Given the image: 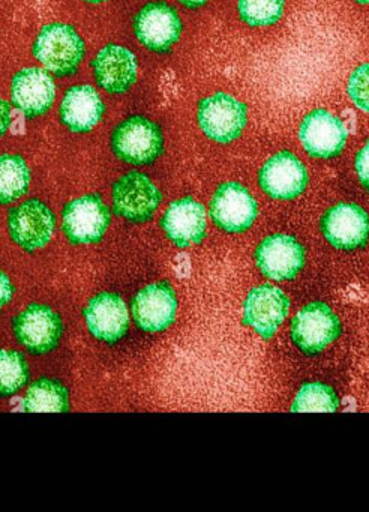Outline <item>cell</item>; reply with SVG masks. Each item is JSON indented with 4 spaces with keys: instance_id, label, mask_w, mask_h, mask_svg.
I'll return each instance as SVG.
<instances>
[{
    "instance_id": "cell-1",
    "label": "cell",
    "mask_w": 369,
    "mask_h": 512,
    "mask_svg": "<svg viewBox=\"0 0 369 512\" xmlns=\"http://www.w3.org/2000/svg\"><path fill=\"white\" fill-rule=\"evenodd\" d=\"M32 53L51 76L65 79L74 76L83 64L86 44L74 26L50 23L36 35Z\"/></svg>"
},
{
    "instance_id": "cell-32",
    "label": "cell",
    "mask_w": 369,
    "mask_h": 512,
    "mask_svg": "<svg viewBox=\"0 0 369 512\" xmlns=\"http://www.w3.org/2000/svg\"><path fill=\"white\" fill-rule=\"evenodd\" d=\"M83 2H86V4L89 5H101L105 4V2H108V0H83Z\"/></svg>"
},
{
    "instance_id": "cell-3",
    "label": "cell",
    "mask_w": 369,
    "mask_h": 512,
    "mask_svg": "<svg viewBox=\"0 0 369 512\" xmlns=\"http://www.w3.org/2000/svg\"><path fill=\"white\" fill-rule=\"evenodd\" d=\"M341 332V320L324 302L305 305L290 325L291 343L309 358L324 352L341 337Z\"/></svg>"
},
{
    "instance_id": "cell-14",
    "label": "cell",
    "mask_w": 369,
    "mask_h": 512,
    "mask_svg": "<svg viewBox=\"0 0 369 512\" xmlns=\"http://www.w3.org/2000/svg\"><path fill=\"white\" fill-rule=\"evenodd\" d=\"M290 299L279 287L261 284L249 290L243 302V323L270 340L290 313Z\"/></svg>"
},
{
    "instance_id": "cell-25",
    "label": "cell",
    "mask_w": 369,
    "mask_h": 512,
    "mask_svg": "<svg viewBox=\"0 0 369 512\" xmlns=\"http://www.w3.org/2000/svg\"><path fill=\"white\" fill-rule=\"evenodd\" d=\"M29 379V365L23 355L15 350H0V398L18 394Z\"/></svg>"
},
{
    "instance_id": "cell-13",
    "label": "cell",
    "mask_w": 369,
    "mask_h": 512,
    "mask_svg": "<svg viewBox=\"0 0 369 512\" xmlns=\"http://www.w3.org/2000/svg\"><path fill=\"white\" fill-rule=\"evenodd\" d=\"M305 260L303 245L284 233L267 236L255 250L258 271L273 281L294 280L302 272Z\"/></svg>"
},
{
    "instance_id": "cell-27",
    "label": "cell",
    "mask_w": 369,
    "mask_h": 512,
    "mask_svg": "<svg viewBox=\"0 0 369 512\" xmlns=\"http://www.w3.org/2000/svg\"><path fill=\"white\" fill-rule=\"evenodd\" d=\"M347 92L357 109L369 113V64L360 65L351 73Z\"/></svg>"
},
{
    "instance_id": "cell-23",
    "label": "cell",
    "mask_w": 369,
    "mask_h": 512,
    "mask_svg": "<svg viewBox=\"0 0 369 512\" xmlns=\"http://www.w3.org/2000/svg\"><path fill=\"white\" fill-rule=\"evenodd\" d=\"M29 166L21 155H0V205H12L26 196L30 187Z\"/></svg>"
},
{
    "instance_id": "cell-18",
    "label": "cell",
    "mask_w": 369,
    "mask_h": 512,
    "mask_svg": "<svg viewBox=\"0 0 369 512\" xmlns=\"http://www.w3.org/2000/svg\"><path fill=\"white\" fill-rule=\"evenodd\" d=\"M56 85L44 68H23L11 82V101L27 119L44 116L53 106Z\"/></svg>"
},
{
    "instance_id": "cell-2",
    "label": "cell",
    "mask_w": 369,
    "mask_h": 512,
    "mask_svg": "<svg viewBox=\"0 0 369 512\" xmlns=\"http://www.w3.org/2000/svg\"><path fill=\"white\" fill-rule=\"evenodd\" d=\"M164 146L161 127L146 116H129L111 131V152L129 166H150L164 154Z\"/></svg>"
},
{
    "instance_id": "cell-6",
    "label": "cell",
    "mask_w": 369,
    "mask_h": 512,
    "mask_svg": "<svg viewBox=\"0 0 369 512\" xmlns=\"http://www.w3.org/2000/svg\"><path fill=\"white\" fill-rule=\"evenodd\" d=\"M111 223V212L99 194H86L66 203L62 232L74 245L98 244Z\"/></svg>"
},
{
    "instance_id": "cell-15",
    "label": "cell",
    "mask_w": 369,
    "mask_h": 512,
    "mask_svg": "<svg viewBox=\"0 0 369 512\" xmlns=\"http://www.w3.org/2000/svg\"><path fill=\"white\" fill-rule=\"evenodd\" d=\"M309 176L305 164L288 151L278 152L263 164L258 185L273 200L288 202L305 193Z\"/></svg>"
},
{
    "instance_id": "cell-16",
    "label": "cell",
    "mask_w": 369,
    "mask_h": 512,
    "mask_svg": "<svg viewBox=\"0 0 369 512\" xmlns=\"http://www.w3.org/2000/svg\"><path fill=\"white\" fill-rule=\"evenodd\" d=\"M347 137L344 124L329 110H312L300 122V143L308 155L318 160L338 157L344 151Z\"/></svg>"
},
{
    "instance_id": "cell-5",
    "label": "cell",
    "mask_w": 369,
    "mask_h": 512,
    "mask_svg": "<svg viewBox=\"0 0 369 512\" xmlns=\"http://www.w3.org/2000/svg\"><path fill=\"white\" fill-rule=\"evenodd\" d=\"M197 122L207 139L228 145L242 136L248 124V109L237 98L218 92L198 103Z\"/></svg>"
},
{
    "instance_id": "cell-20",
    "label": "cell",
    "mask_w": 369,
    "mask_h": 512,
    "mask_svg": "<svg viewBox=\"0 0 369 512\" xmlns=\"http://www.w3.org/2000/svg\"><path fill=\"white\" fill-rule=\"evenodd\" d=\"M159 224L171 244L185 250L206 238V209L192 197H185L168 206Z\"/></svg>"
},
{
    "instance_id": "cell-24",
    "label": "cell",
    "mask_w": 369,
    "mask_h": 512,
    "mask_svg": "<svg viewBox=\"0 0 369 512\" xmlns=\"http://www.w3.org/2000/svg\"><path fill=\"white\" fill-rule=\"evenodd\" d=\"M339 409V397L335 389L324 383H305L294 397L291 412H326Z\"/></svg>"
},
{
    "instance_id": "cell-21",
    "label": "cell",
    "mask_w": 369,
    "mask_h": 512,
    "mask_svg": "<svg viewBox=\"0 0 369 512\" xmlns=\"http://www.w3.org/2000/svg\"><path fill=\"white\" fill-rule=\"evenodd\" d=\"M107 112L99 92L92 85H74L63 95L59 107L60 122L74 134L90 133Z\"/></svg>"
},
{
    "instance_id": "cell-29",
    "label": "cell",
    "mask_w": 369,
    "mask_h": 512,
    "mask_svg": "<svg viewBox=\"0 0 369 512\" xmlns=\"http://www.w3.org/2000/svg\"><path fill=\"white\" fill-rule=\"evenodd\" d=\"M12 296H14V284L8 274L0 269V313L12 301Z\"/></svg>"
},
{
    "instance_id": "cell-31",
    "label": "cell",
    "mask_w": 369,
    "mask_h": 512,
    "mask_svg": "<svg viewBox=\"0 0 369 512\" xmlns=\"http://www.w3.org/2000/svg\"><path fill=\"white\" fill-rule=\"evenodd\" d=\"M183 7L191 8V10H197V8L204 7L210 0H177Z\"/></svg>"
},
{
    "instance_id": "cell-10",
    "label": "cell",
    "mask_w": 369,
    "mask_h": 512,
    "mask_svg": "<svg viewBox=\"0 0 369 512\" xmlns=\"http://www.w3.org/2000/svg\"><path fill=\"white\" fill-rule=\"evenodd\" d=\"M212 223L225 233H245L257 220L258 206L252 194L239 182H225L210 200Z\"/></svg>"
},
{
    "instance_id": "cell-17",
    "label": "cell",
    "mask_w": 369,
    "mask_h": 512,
    "mask_svg": "<svg viewBox=\"0 0 369 512\" xmlns=\"http://www.w3.org/2000/svg\"><path fill=\"white\" fill-rule=\"evenodd\" d=\"M96 85L110 95L131 91L138 79V62L128 47L107 44L90 64Z\"/></svg>"
},
{
    "instance_id": "cell-7",
    "label": "cell",
    "mask_w": 369,
    "mask_h": 512,
    "mask_svg": "<svg viewBox=\"0 0 369 512\" xmlns=\"http://www.w3.org/2000/svg\"><path fill=\"white\" fill-rule=\"evenodd\" d=\"M15 340L35 356L47 355L60 344L63 322L47 305L33 304L12 320Z\"/></svg>"
},
{
    "instance_id": "cell-8",
    "label": "cell",
    "mask_w": 369,
    "mask_h": 512,
    "mask_svg": "<svg viewBox=\"0 0 369 512\" xmlns=\"http://www.w3.org/2000/svg\"><path fill=\"white\" fill-rule=\"evenodd\" d=\"M56 229V217L47 203L30 199L9 211L8 232L12 242L27 253L47 247Z\"/></svg>"
},
{
    "instance_id": "cell-26",
    "label": "cell",
    "mask_w": 369,
    "mask_h": 512,
    "mask_svg": "<svg viewBox=\"0 0 369 512\" xmlns=\"http://www.w3.org/2000/svg\"><path fill=\"white\" fill-rule=\"evenodd\" d=\"M284 5L285 0H237V13L249 28H267L282 19Z\"/></svg>"
},
{
    "instance_id": "cell-22",
    "label": "cell",
    "mask_w": 369,
    "mask_h": 512,
    "mask_svg": "<svg viewBox=\"0 0 369 512\" xmlns=\"http://www.w3.org/2000/svg\"><path fill=\"white\" fill-rule=\"evenodd\" d=\"M21 409L29 413H65L71 410L69 389L54 379H39L29 386L21 401Z\"/></svg>"
},
{
    "instance_id": "cell-9",
    "label": "cell",
    "mask_w": 369,
    "mask_h": 512,
    "mask_svg": "<svg viewBox=\"0 0 369 512\" xmlns=\"http://www.w3.org/2000/svg\"><path fill=\"white\" fill-rule=\"evenodd\" d=\"M182 31V19L165 2L144 5L134 19V35L138 43L158 55L170 52L179 43Z\"/></svg>"
},
{
    "instance_id": "cell-11",
    "label": "cell",
    "mask_w": 369,
    "mask_h": 512,
    "mask_svg": "<svg viewBox=\"0 0 369 512\" xmlns=\"http://www.w3.org/2000/svg\"><path fill=\"white\" fill-rule=\"evenodd\" d=\"M320 230L336 250H362L369 241V217L359 205L339 203L324 212Z\"/></svg>"
},
{
    "instance_id": "cell-19",
    "label": "cell",
    "mask_w": 369,
    "mask_h": 512,
    "mask_svg": "<svg viewBox=\"0 0 369 512\" xmlns=\"http://www.w3.org/2000/svg\"><path fill=\"white\" fill-rule=\"evenodd\" d=\"M84 320L90 335L102 343H119L129 331V313L125 301L117 293H99L84 308Z\"/></svg>"
},
{
    "instance_id": "cell-12",
    "label": "cell",
    "mask_w": 369,
    "mask_h": 512,
    "mask_svg": "<svg viewBox=\"0 0 369 512\" xmlns=\"http://www.w3.org/2000/svg\"><path fill=\"white\" fill-rule=\"evenodd\" d=\"M177 295L168 281L149 284L131 302L132 320L147 334L167 331L176 320Z\"/></svg>"
},
{
    "instance_id": "cell-33",
    "label": "cell",
    "mask_w": 369,
    "mask_h": 512,
    "mask_svg": "<svg viewBox=\"0 0 369 512\" xmlns=\"http://www.w3.org/2000/svg\"><path fill=\"white\" fill-rule=\"evenodd\" d=\"M354 2L360 5H369V0H354Z\"/></svg>"
},
{
    "instance_id": "cell-30",
    "label": "cell",
    "mask_w": 369,
    "mask_h": 512,
    "mask_svg": "<svg viewBox=\"0 0 369 512\" xmlns=\"http://www.w3.org/2000/svg\"><path fill=\"white\" fill-rule=\"evenodd\" d=\"M12 122V107L8 101L0 97V139L6 136Z\"/></svg>"
},
{
    "instance_id": "cell-28",
    "label": "cell",
    "mask_w": 369,
    "mask_h": 512,
    "mask_svg": "<svg viewBox=\"0 0 369 512\" xmlns=\"http://www.w3.org/2000/svg\"><path fill=\"white\" fill-rule=\"evenodd\" d=\"M357 179L360 184L369 190V142L357 152L356 161H354Z\"/></svg>"
},
{
    "instance_id": "cell-4",
    "label": "cell",
    "mask_w": 369,
    "mask_h": 512,
    "mask_svg": "<svg viewBox=\"0 0 369 512\" xmlns=\"http://www.w3.org/2000/svg\"><path fill=\"white\" fill-rule=\"evenodd\" d=\"M113 212L131 224H146L155 217L162 194L155 182L140 172H129L111 187Z\"/></svg>"
}]
</instances>
